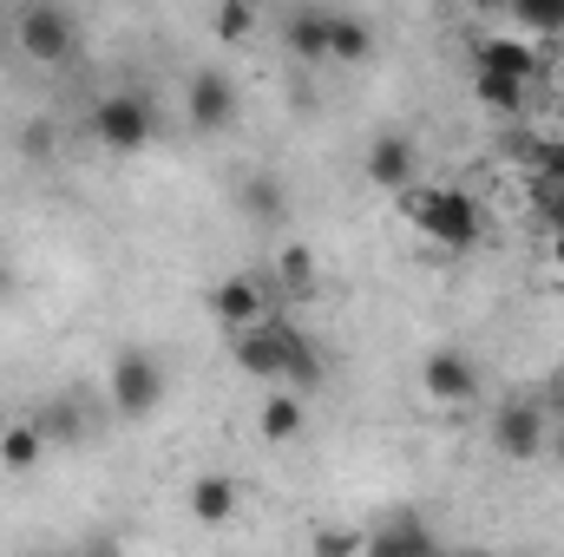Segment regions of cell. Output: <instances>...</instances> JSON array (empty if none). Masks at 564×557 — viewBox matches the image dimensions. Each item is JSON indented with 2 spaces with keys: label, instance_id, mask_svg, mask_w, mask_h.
Here are the masks:
<instances>
[{
  "label": "cell",
  "instance_id": "obj_1",
  "mask_svg": "<svg viewBox=\"0 0 564 557\" xmlns=\"http://www.w3.org/2000/svg\"><path fill=\"white\" fill-rule=\"evenodd\" d=\"M230 354H237L243 374H257V381H270V387H289V394L322 387V354H315V341H308L289 315H270L263 328L237 335Z\"/></svg>",
  "mask_w": 564,
  "mask_h": 557
},
{
  "label": "cell",
  "instance_id": "obj_2",
  "mask_svg": "<svg viewBox=\"0 0 564 557\" xmlns=\"http://www.w3.org/2000/svg\"><path fill=\"white\" fill-rule=\"evenodd\" d=\"M401 217L421 230L426 243H440V250H473L479 230H486L479 197H473V190H453V184H433V190L414 184V190L401 197Z\"/></svg>",
  "mask_w": 564,
  "mask_h": 557
},
{
  "label": "cell",
  "instance_id": "obj_3",
  "mask_svg": "<svg viewBox=\"0 0 564 557\" xmlns=\"http://www.w3.org/2000/svg\"><path fill=\"white\" fill-rule=\"evenodd\" d=\"M93 139L106 151H119V157H132V151H144L158 139V106L144 92H106L93 106Z\"/></svg>",
  "mask_w": 564,
  "mask_h": 557
},
{
  "label": "cell",
  "instance_id": "obj_4",
  "mask_svg": "<svg viewBox=\"0 0 564 557\" xmlns=\"http://www.w3.org/2000/svg\"><path fill=\"white\" fill-rule=\"evenodd\" d=\"M73 46H79V20H73L66 7H53V0L20 7V20H13V53H26L33 66H59Z\"/></svg>",
  "mask_w": 564,
  "mask_h": 557
},
{
  "label": "cell",
  "instance_id": "obj_5",
  "mask_svg": "<svg viewBox=\"0 0 564 557\" xmlns=\"http://www.w3.org/2000/svg\"><path fill=\"white\" fill-rule=\"evenodd\" d=\"M237 106H243V92H237V79H230L224 66L191 73V86H184V119H191V132H204V139L230 132V125H237Z\"/></svg>",
  "mask_w": 564,
  "mask_h": 557
},
{
  "label": "cell",
  "instance_id": "obj_6",
  "mask_svg": "<svg viewBox=\"0 0 564 557\" xmlns=\"http://www.w3.org/2000/svg\"><path fill=\"white\" fill-rule=\"evenodd\" d=\"M158 401H164V368H158V354H151V348H126V354L112 361V407H119V419H151Z\"/></svg>",
  "mask_w": 564,
  "mask_h": 557
},
{
  "label": "cell",
  "instance_id": "obj_7",
  "mask_svg": "<svg viewBox=\"0 0 564 557\" xmlns=\"http://www.w3.org/2000/svg\"><path fill=\"white\" fill-rule=\"evenodd\" d=\"M210 315H217V328L237 341V335L263 328V321L282 315V308L270 302V282H263V276H224L217 288H210Z\"/></svg>",
  "mask_w": 564,
  "mask_h": 557
},
{
  "label": "cell",
  "instance_id": "obj_8",
  "mask_svg": "<svg viewBox=\"0 0 564 557\" xmlns=\"http://www.w3.org/2000/svg\"><path fill=\"white\" fill-rule=\"evenodd\" d=\"M421 387H426L433 407H466L479 394V368H473L466 348H433L421 361Z\"/></svg>",
  "mask_w": 564,
  "mask_h": 557
},
{
  "label": "cell",
  "instance_id": "obj_9",
  "mask_svg": "<svg viewBox=\"0 0 564 557\" xmlns=\"http://www.w3.org/2000/svg\"><path fill=\"white\" fill-rule=\"evenodd\" d=\"M361 171H368V184H375V190H394V197H408V190H414V177H421V144L401 139V132H381V139L368 144Z\"/></svg>",
  "mask_w": 564,
  "mask_h": 557
},
{
  "label": "cell",
  "instance_id": "obj_10",
  "mask_svg": "<svg viewBox=\"0 0 564 557\" xmlns=\"http://www.w3.org/2000/svg\"><path fill=\"white\" fill-rule=\"evenodd\" d=\"M545 439H552V426H545V407H539V401H506V407L492 414V446H499L506 459H539Z\"/></svg>",
  "mask_w": 564,
  "mask_h": 557
},
{
  "label": "cell",
  "instance_id": "obj_11",
  "mask_svg": "<svg viewBox=\"0 0 564 557\" xmlns=\"http://www.w3.org/2000/svg\"><path fill=\"white\" fill-rule=\"evenodd\" d=\"M545 46H532V40H519V33H492V40H479V73H499V79H539L545 73V59H539Z\"/></svg>",
  "mask_w": 564,
  "mask_h": 557
},
{
  "label": "cell",
  "instance_id": "obj_12",
  "mask_svg": "<svg viewBox=\"0 0 564 557\" xmlns=\"http://www.w3.org/2000/svg\"><path fill=\"white\" fill-rule=\"evenodd\" d=\"M237 505H243V492H237L230 472H197V479H191V518H197L204 532H224V525L237 518Z\"/></svg>",
  "mask_w": 564,
  "mask_h": 557
},
{
  "label": "cell",
  "instance_id": "obj_13",
  "mask_svg": "<svg viewBox=\"0 0 564 557\" xmlns=\"http://www.w3.org/2000/svg\"><path fill=\"white\" fill-rule=\"evenodd\" d=\"M440 545L426 538V525L414 512H394V518H381L375 532H368V557H433Z\"/></svg>",
  "mask_w": 564,
  "mask_h": 557
},
{
  "label": "cell",
  "instance_id": "obj_14",
  "mask_svg": "<svg viewBox=\"0 0 564 557\" xmlns=\"http://www.w3.org/2000/svg\"><path fill=\"white\" fill-rule=\"evenodd\" d=\"M237 210H243L250 223L276 230L282 217H289V184H282L276 171H257V177H243V184H237Z\"/></svg>",
  "mask_w": 564,
  "mask_h": 557
},
{
  "label": "cell",
  "instance_id": "obj_15",
  "mask_svg": "<svg viewBox=\"0 0 564 557\" xmlns=\"http://www.w3.org/2000/svg\"><path fill=\"white\" fill-rule=\"evenodd\" d=\"M282 46L295 53V59H328V7H289V20H282Z\"/></svg>",
  "mask_w": 564,
  "mask_h": 557
},
{
  "label": "cell",
  "instance_id": "obj_16",
  "mask_svg": "<svg viewBox=\"0 0 564 557\" xmlns=\"http://www.w3.org/2000/svg\"><path fill=\"white\" fill-rule=\"evenodd\" d=\"M270 282L282 288V302H302V295H315V288H322L315 250H308V243H282L276 263H270Z\"/></svg>",
  "mask_w": 564,
  "mask_h": 557
},
{
  "label": "cell",
  "instance_id": "obj_17",
  "mask_svg": "<svg viewBox=\"0 0 564 557\" xmlns=\"http://www.w3.org/2000/svg\"><path fill=\"white\" fill-rule=\"evenodd\" d=\"M375 53V26L361 20V13H348V7H328V59H368Z\"/></svg>",
  "mask_w": 564,
  "mask_h": 557
},
{
  "label": "cell",
  "instance_id": "obj_18",
  "mask_svg": "<svg viewBox=\"0 0 564 557\" xmlns=\"http://www.w3.org/2000/svg\"><path fill=\"white\" fill-rule=\"evenodd\" d=\"M302 394H289V387H270L263 394V407H257V433L270 439V446H282V439H295L302 433Z\"/></svg>",
  "mask_w": 564,
  "mask_h": 557
},
{
  "label": "cell",
  "instance_id": "obj_19",
  "mask_svg": "<svg viewBox=\"0 0 564 557\" xmlns=\"http://www.w3.org/2000/svg\"><path fill=\"white\" fill-rule=\"evenodd\" d=\"M512 26H519V40H532V46L552 53V40H564V0H519Z\"/></svg>",
  "mask_w": 564,
  "mask_h": 557
},
{
  "label": "cell",
  "instance_id": "obj_20",
  "mask_svg": "<svg viewBox=\"0 0 564 557\" xmlns=\"http://www.w3.org/2000/svg\"><path fill=\"white\" fill-rule=\"evenodd\" d=\"M40 452H46V433H40L33 419H13V426L0 433V466H7V472H33Z\"/></svg>",
  "mask_w": 564,
  "mask_h": 557
},
{
  "label": "cell",
  "instance_id": "obj_21",
  "mask_svg": "<svg viewBox=\"0 0 564 557\" xmlns=\"http://www.w3.org/2000/svg\"><path fill=\"white\" fill-rule=\"evenodd\" d=\"M210 26H217V40H224V46H237V40H250V33H257V7H250V0H224V7L210 13Z\"/></svg>",
  "mask_w": 564,
  "mask_h": 557
},
{
  "label": "cell",
  "instance_id": "obj_22",
  "mask_svg": "<svg viewBox=\"0 0 564 557\" xmlns=\"http://www.w3.org/2000/svg\"><path fill=\"white\" fill-rule=\"evenodd\" d=\"M473 86H479V99H486L492 112H525V92H532L525 79H499V73H479Z\"/></svg>",
  "mask_w": 564,
  "mask_h": 557
},
{
  "label": "cell",
  "instance_id": "obj_23",
  "mask_svg": "<svg viewBox=\"0 0 564 557\" xmlns=\"http://www.w3.org/2000/svg\"><path fill=\"white\" fill-rule=\"evenodd\" d=\"M532 217H539V230H545V237H564V184L532 177Z\"/></svg>",
  "mask_w": 564,
  "mask_h": 557
},
{
  "label": "cell",
  "instance_id": "obj_24",
  "mask_svg": "<svg viewBox=\"0 0 564 557\" xmlns=\"http://www.w3.org/2000/svg\"><path fill=\"white\" fill-rule=\"evenodd\" d=\"M33 426H40L46 439H79V407H73V401H53V407L33 419Z\"/></svg>",
  "mask_w": 564,
  "mask_h": 557
},
{
  "label": "cell",
  "instance_id": "obj_25",
  "mask_svg": "<svg viewBox=\"0 0 564 557\" xmlns=\"http://www.w3.org/2000/svg\"><path fill=\"white\" fill-rule=\"evenodd\" d=\"M532 157H539V177H545V184H564V132L558 139H545Z\"/></svg>",
  "mask_w": 564,
  "mask_h": 557
},
{
  "label": "cell",
  "instance_id": "obj_26",
  "mask_svg": "<svg viewBox=\"0 0 564 557\" xmlns=\"http://www.w3.org/2000/svg\"><path fill=\"white\" fill-rule=\"evenodd\" d=\"M26 157H33V164L53 157V125H26Z\"/></svg>",
  "mask_w": 564,
  "mask_h": 557
},
{
  "label": "cell",
  "instance_id": "obj_27",
  "mask_svg": "<svg viewBox=\"0 0 564 557\" xmlns=\"http://www.w3.org/2000/svg\"><path fill=\"white\" fill-rule=\"evenodd\" d=\"M545 270L564 282V237H545Z\"/></svg>",
  "mask_w": 564,
  "mask_h": 557
},
{
  "label": "cell",
  "instance_id": "obj_28",
  "mask_svg": "<svg viewBox=\"0 0 564 557\" xmlns=\"http://www.w3.org/2000/svg\"><path fill=\"white\" fill-rule=\"evenodd\" d=\"M552 86H558V92H564V46H558V53H552Z\"/></svg>",
  "mask_w": 564,
  "mask_h": 557
},
{
  "label": "cell",
  "instance_id": "obj_29",
  "mask_svg": "<svg viewBox=\"0 0 564 557\" xmlns=\"http://www.w3.org/2000/svg\"><path fill=\"white\" fill-rule=\"evenodd\" d=\"M552 459H558V472H564V426L552 433Z\"/></svg>",
  "mask_w": 564,
  "mask_h": 557
},
{
  "label": "cell",
  "instance_id": "obj_30",
  "mask_svg": "<svg viewBox=\"0 0 564 557\" xmlns=\"http://www.w3.org/2000/svg\"><path fill=\"white\" fill-rule=\"evenodd\" d=\"M0 302H7V270H0Z\"/></svg>",
  "mask_w": 564,
  "mask_h": 557
},
{
  "label": "cell",
  "instance_id": "obj_31",
  "mask_svg": "<svg viewBox=\"0 0 564 557\" xmlns=\"http://www.w3.org/2000/svg\"><path fill=\"white\" fill-rule=\"evenodd\" d=\"M453 557H486V551H453Z\"/></svg>",
  "mask_w": 564,
  "mask_h": 557
},
{
  "label": "cell",
  "instance_id": "obj_32",
  "mask_svg": "<svg viewBox=\"0 0 564 557\" xmlns=\"http://www.w3.org/2000/svg\"><path fill=\"white\" fill-rule=\"evenodd\" d=\"M558 414H564V387H558Z\"/></svg>",
  "mask_w": 564,
  "mask_h": 557
}]
</instances>
